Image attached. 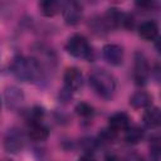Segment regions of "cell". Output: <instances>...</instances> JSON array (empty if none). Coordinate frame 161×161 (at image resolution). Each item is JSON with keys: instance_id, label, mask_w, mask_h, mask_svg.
Returning <instances> with one entry per match:
<instances>
[{"instance_id": "obj_1", "label": "cell", "mask_w": 161, "mask_h": 161, "mask_svg": "<svg viewBox=\"0 0 161 161\" xmlns=\"http://www.w3.org/2000/svg\"><path fill=\"white\" fill-rule=\"evenodd\" d=\"M11 73L21 82H36L42 77V64L34 58L15 57L10 65Z\"/></svg>"}, {"instance_id": "obj_2", "label": "cell", "mask_w": 161, "mask_h": 161, "mask_svg": "<svg viewBox=\"0 0 161 161\" xmlns=\"http://www.w3.org/2000/svg\"><path fill=\"white\" fill-rule=\"evenodd\" d=\"M89 83L94 92L104 99H111L116 92V80L113 75L104 69L93 70L89 77Z\"/></svg>"}, {"instance_id": "obj_3", "label": "cell", "mask_w": 161, "mask_h": 161, "mask_svg": "<svg viewBox=\"0 0 161 161\" xmlns=\"http://www.w3.org/2000/svg\"><path fill=\"white\" fill-rule=\"evenodd\" d=\"M65 48L67 52L75 58H88L92 52L88 40L80 34H75L70 36L67 42Z\"/></svg>"}, {"instance_id": "obj_4", "label": "cell", "mask_w": 161, "mask_h": 161, "mask_svg": "<svg viewBox=\"0 0 161 161\" xmlns=\"http://www.w3.org/2000/svg\"><path fill=\"white\" fill-rule=\"evenodd\" d=\"M150 65L146 57L142 53L135 54V67H133V77L137 84H145L150 75Z\"/></svg>"}, {"instance_id": "obj_5", "label": "cell", "mask_w": 161, "mask_h": 161, "mask_svg": "<svg viewBox=\"0 0 161 161\" xmlns=\"http://www.w3.org/2000/svg\"><path fill=\"white\" fill-rule=\"evenodd\" d=\"M24 143H25L24 135L19 130L14 128L8 132L4 141V147H5V151L9 153H18L19 151L23 150Z\"/></svg>"}, {"instance_id": "obj_6", "label": "cell", "mask_w": 161, "mask_h": 161, "mask_svg": "<svg viewBox=\"0 0 161 161\" xmlns=\"http://www.w3.org/2000/svg\"><path fill=\"white\" fill-rule=\"evenodd\" d=\"M102 54L112 65H119L123 62V49L118 44H106L102 49Z\"/></svg>"}, {"instance_id": "obj_7", "label": "cell", "mask_w": 161, "mask_h": 161, "mask_svg": "<svg viewBox=\"0 0 161 161\" xmlns=\"http://www.w3.org/2000/svg\"><path fill=\"white\" fill-rule=\"evenodd\" d=\"M63 18L67 24L74 25L82 18V6L74 1L67 3L63 6Z\"/></svg>"}, {"instance_id": "obj_8", "label": "cell", "mask_w": 161, "mask_h": 161, "mask_svg": "<svg viewBox=\"0 0 161 161\" xmlns=\"http://www.w3.org/2000/svg\"><path fill=\"white\" fill-rule=\"evenodd\" d=\"M5 101L10 109H18L24 102V93L18 87L10 86L5 89Z\"/></svg>"}, {"instance_id": "obj_9", "label": "cell", "mask_w": 161, "mask_h": 161, "mask_svg": "<svg viewBox=\"0 0 161 161\" xmlns=\"http://www.w3.org/2000/svg\"><path fill=\"white\" fill-rule=\"evenodd\" d=\"M80 86H82V73L74 67L68 68L64 73V87L74 92Z\"/></svg>"}, {"instance_id": "obj_10", "label": "cell", "mask_w": 161, "mask_h": 161, "mask_svg": "<svg viewBox=\"0 0 161 161\" xmlns=\"http://www.w3.org/2000/svg\"><path fill=\"white\" fill-rule=\"evenodd\" d=\"M108 126H109V130L112 132H114V133L116 132H119V131H126L130 127V118L123 112L114 113L113 116L109 117Z\"/></svg>"}, {"instance_id": "obj_11", "label": "cell", "mask_w": 161, "mask_h": 161, "mask_svg": "<svg viewBox=\"0 0 161 161\" xmlns=\"http://www.w3.org/2000/svg\"><path fill=\"white\" fill-rule=\"evenodd\" d=\"M138 34L145 40H153L157 38L158 34V26L153 20L143 21L138 28Z\"/></svg>"}, {"instance_id": "obj_12", "label": "cell", "mask_w": 161, "mask_h": 161, "mask_svg": "<svg viewBox=\"0 0 161 161\" xmlns=\"http://www.w3.org/2000/svg\"><path fill=\"white\" fill-rule=\"evenodd\" d=\"M29 137L33 140V141H44L48 135H49V131L48 128L42 125L40 122H34L30 125L29 127Z\"/></svg>"}, {"instance_id": "obj_13", "label": "cell", "mask_w": 161, "mask_h": 161, "mask_svg": "<svg viewBox=\"0 0 161 161\" xmlns=\"http://www.w3.org/2000/svg\"><path fill=\"white\" fill-rule=\"evenodd\" d=\"M130 104L133 108H145V107L151 104V97L145 91H138L131 96Z\"/></svg>"}, {"instance_id": "obj_14", "label": "cell", "mask_w": 161, "mask_h": 161, "mask_svg": "<svg viewBox=\"0 0 161 161\" xmlns=\"http://www.w3.org/2000/svg\"><path fill=\"white\" fill-rule=\"evenodd\" d=\"M143 121L148 127H157L161 122V112L157 107L147 108L143 113Z\"/></svg>"}, {"instance_id": "obj_15", "label": "cell", "mask_w": 161, "mask_h": 161, "mask_svg": "<svg viewBox=\"0 0 161 161\" xmlns=\"http://www.w3.org/2000/svg\"><path fill=\"white\" fill-rule=\"evenodd\" d=\"M126 141L128 143H138L142 138H143V130L138 126H133V127H128L126 130Z\"/></svg>"}, {"instance_id": "obj_16", "label": "cell", "mask_w": 161, "mask_h": 161, "mask_svg": "<svg viewBox=\"0 0 161 161\" xmlns=\"http://www.w3.org/2000/svg\"><path fill=\"white\" fill-rule=\"evenodd\" d=\"M39 8L45 16H54L59 11V4L57 1H42L39 3Z\"/></svg>"}, {"instance_id": "obj_17", "label": "cell", "mask_w": 161, "mask_h": 161, "mask_svg": "<svg viewBox=\"0 0 161 161\" xmlns=\"http://www.w3.org/2000/svg\"><path fill=\"white\" fill-rule=\"evenodd\" d=\"M75 112H77L80 117H89V116L93 114V108H92V106H89L88 103L82 102V103H78V104L75 106Z\"/></svg>"}, {"instance_id": "obj_18", "label": "cell", "mask_w": 161, "mask_h": 161, "mask_svg": "<svg viewBox=\"0 0 161 161\" xmlns=\"http://www.w3.org/2000/svg\"><path fill=\"white\" fill-rule=\"evenodd\" d=\"M122 161H143L141 156H138L137 153H128Z\"/></svg>"}, {"instance_id": "obj_19", "label": "cell", "mask_w": 161, "mask_h": 161, "mask_svg": "<svg viewBox=\"0 0 161 161\" xmlns=\"http://www.w3.org/2000/svg\"><path fill=\"white\" fill-rule=\"evenodd\" d=\"M78 161H96L93 157H91V156H83V157H80Z\"/></svg>"}, {"instance_id": "obj_20", "label": "cell", "mask_w": 161, "mask_h": 161, "mask_svg": "<svg viewBox=\"0 0 161 161\" xmlns=\"http://www.w3.org/2000/svg\"><path fill=\"white\" fill-rule=\"evenodd\" d=\"M106 161H119L116 156H113V155H111V156H108L107 158H106Z\"/></svg>"}, {"instance_id": "obj_21", "label": "cell", "mask_w": 161, "mask_h": 161, "mask_svg": "<svg viewBox=\"0 0 161 161\" xmlns=\"http://www.w3.org/2000/svg\"><path fill=\"white\" fill-rule=\"evenodd\" d=\"M0 107H1V101H0Z\"/></svg>"}, {"instance_id": "obj_22", "label": "cell", "mask_w": 161, "mask_h": 161, "mask_svg": "<svg viewBox=\"0 0 161 161\" xmlns=\"http://www.w3.org/2000/svg\"><path fill=\"white\" fill-rule=\"evenodd\" d=\"M5 161H9V160H5Z\"/></svg>"}]
</instances>
